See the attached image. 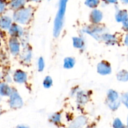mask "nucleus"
Listing matches in <instances>:
<instances>
[{
  "label": "nucleus",
  "instance_id": "8",
  "mask_svg": "<svg viewBox=\"0 0 128 128\" xmlns=\"http://www.w3.org/2000/svg\"><path fill=\"white\" fill-rule=\"evenodd\" d=\"M8 31L10 35L13 38L20 37V36H22V32H23L22 28L20 26L16 24H11Z\"/></svg>",
  "mask_w": 128,
  "mask_h": 128
},
{
  "label": "nucleus",
  "instance_id": "23",
  "mask_svg": "<svg viewBox=\"0 0 128 128\" xmlns=\"http://www.w3.org/2000/svg\"><path fill=\"white\" fill-rule=\"evenodd\" d=\"M85 3L90 8H96L100 3V0H86Z\"/></svg>",
  "mask_w": 128,
  "mask_h": 128
},
{
  "label": "nucleus",
  "instance_id": "31",
  "mask_svg": "<svg viewBox=\"0 0 128 128\" xmlns=\"http://www.w3.org/2000/svg\"><path fill=\"white\" fill-rule=\"evenodd\" d=\"M17 128H30L28 126L24 124H21L19 125V126H17Z\"/></svg>",
  "mask_w": 128,
  "mask_h": 128
},
{
  "label": "nucleus",
  "instance_id": "2",
  "mask_svg": "<svg viewBox=\"0 0 128 128\" xmlns=\"http://www.w3.org/2000/svg\"><path fill=\"white\" fill-rule=\"evenodd\" d=\"M32 16V10L30 8L20 9L13 14V20L20 24H26Z\"/></svg>",
  "mask_w": 128,
  "mask_h": 128
},
{
  "label": "nucleus",
  "instance_id": "18",
  "mask_svg": "<svg viewBox=\"0 0 128 128\" xmlns=\"http://www.w3.org/2000/svg\"><path fill=\"white\" fill-rule=\"evenodd\" d=\"M73 45L76 48H82L84 45V41L82 38L75 37L73 38Z\"/></svg>",
  "mask_w": 128,
  "mask_h": 128
},
{
  "label": "nucleus",
  "instance_id": "29",
  "mask_svg": "<svg viewBox=\"0 0 128 128\" xmlns=\"http://www.w3.org/2000/svg\"><path fill=\"white\" fill-rule=\"evenodd\" d=\"M105 2H108V3H116L118 0H104Z\"/></svg>",
  "mask_w": 128,
  "mask_h": 128
},
{
  "label": "nucleus",
  "instance_id": "27",
  "mask_svg": "<svg viewBox=\"0 0 128 128\" xmlns=\"http://www.w3.org/2000/svg\"><path fill=\"white\" fill-rule=\"evenodd\" d=\"M5 7H6L5 4L1 0H0V14L2 13V12L4 11Z\"/></svg>",
  "mask_w": 128,
  "mask_h": 128
},
{
  "label": "nucleus",
  "instance_id": "24",
  "mask_svg": "<svg viewBox=\"0 0 128 128\" xmlns=\"http://www.w3.org/2000/svg\"><path fill=\"white\" fill-rule=\"evenodd\" d=\"M52 79L50 76H47L45 78L44 80L43 81V86H44L46 88H50L51 86H52Z\"/></svg>",
  "mask_w": 128,
  "mask_h": 128
},
{
  "label": "nucleus",
  "instance_id": "30",
  "mask_svg": "<svg viewBox=\"0 0 128 128\" xmlns=\"http://www.w3.org/2000/svg\"><path fill=\"white\" fill-rule=\"evenodd\" d=\"M124 43L126 46H128V34L126 35L125 36V39H124Z\"/></svg>",
  "mask_w": 128,
  "mask_h": 128
},
{
  "label": "nucleus",
  "instance_id": "35",
  "mask_svg": "<svg viewBox=\"0 0 128 128\" xmlns=\"http://www.w3.org/2000/svg\"><path fill=\"white\" fill-rule=\"evenodd\" d=\"M127 124H128V120H127Z\"/></svg>",
  "mask_w": 128,
  "mask_h": 128
},
{
  "label": "nucleus",
  "instance_id": "26",
  "mask_svg": "<svg viewBox=\"0 0 128 128\" xmlns=\"http://www.w3.org/2000/svg\"><path fill=\"white\" fill-rule=\"evenodd\" d=\"M121 101L123 102L124 104L128 108V92L122 95V98H121Z\"/></svg>",
  "mask_w": 128,
  "mask_h": 128
},
{
  "label": "nucleus",
  "instance_id": "34",
  "mask_svg": "<svg viewBox=\"0 0 128 128\" xmlns=\"http://www.w3.org/2000/svg\"><path fill=\"white\" fill-rule=\"evenodd\" d=\"M30 1H40V0H30Z\"/></svg>",
  "mask_w": 128,
  "mask_h": 128
},
{
  "label": "nucleus",
  "instance_id": "6",
  "mask_svg": "<svg viewBox=\"0 0 128 128\" xmlns=\"http://www.w3.org/2000/svg\"><path fill=\"white\" fill-rule=\"evenodd\" d=\"M87 122V119L84 116H80L74 120L68 128H81L85 126Z\"/></svg>",
  "mask_w": 128,
  "mask_h": 128
},
{
  "label": "nucleus",
  "instance_id": "1",
  "mask_svg": "<svg viewBox=\"0 0 128 128\" xmlns=\"http://www.w3.org/2000/svg\"><path fill=\"white\" fill-rule=\"evenodd\" d=\"M67 2L68 0H60V1L58 11L55 19L54 26V35L56 37L60 35L63 26L64 18Z\"/></svg>",
  "mask_w": 128,
  "mask_h": 128
},
{
  "label": "nucleus",
  "instance_id": "36",
  "mask_svg": "<svg viewBox=\"0 0 128 128\" xmlns=\"http://www.w3.org/2000/svg\"><path fill=\"white\" fill-rule=\"evenodd\" d=\"M1 96H0V102H1Z\"/></svg>",
  "mask_w": 128,
  "mask_h": 128
},
{
  "label": "nucleus",
  "instance_id": "19",
  "mask_svg": "<svg viewBox=\"0 0 128 128\" xmlns=\"http://www.w3.org/2000/svg\"><path fill=\"white\" fill-rule=\"evenodd\" d=\"M50 121L52 123L55 124H58L61 122V115L59 113L53 114L50 116Z\"/></svg>",
  "mask_w": 128,
  "mask_h": 128
},
{
  "label": "nucleus",
  "instance_id": "10",
  "mask_svg": "<svg viewBox=\"0 0 128 128\" xmlns=\"http://www.w3.org/2000/svg\"><path fill=\"white\" fill-rule=\"evenodd\" d=\"M12 90L6 82H0V96H10Z\"/></svg>",
  "mask_w": 128,
  "mask_h": 128
},
{
  "label": "nucleus",
  "instance_id": "12",
  "mask_svg": "<svg viewBox=\"0 0 128 128\" xmlns=\"http://www.w3.org/2000/svg\"><path fill=\"white\" fill-rule=\"evenodd\" d=\"M101 39L104 41L106 43H107L108 44L110 45H113L117 41V39L113 35H111L110 34H103L101 36Z\"/></svg>",
  "mask_w": 128,
  "mask_h": 128
},
{
  "label": "nucleus",
  "instance_id": "33",
  "mask_svg": "<svg viewBox=\"0 0 128 128\" xmlns=\"http://www.w3.org/2000/svg\"><path fill=\"white\" fill-rule=\"evenodd\" d=\"M1 78H2V74H1V72H0V81H1Z\"/></svg>",
  "mask_w": 128,
  "mask_h": 128
},
{
  "label": "nucleus",
  "instance_id": "11",
  "mask_svg": "<svg viewBox=\"0 0 128 128\" xmlns=\"http://www.w3.org/2000/svg\"><path fill=\"white\" fill-rule=\"evenodd\" d=\"M102 18V14L100 11L94 10L92 11L90 15V20L93 23H98Z\"/></svg>",
  "mask_w": 128,
  "mask_h": 128
},
{
  "label": "nucleus",
  "instance_id": "22",
  "mask_svg": "<svg viewBox=\"0 0 128 128\" xmlns=\"http://www.w3.org/2000/svg\"><path fill=\"white\" fill-rule=\"evenodd\" d=\"M112 126H113V128H125L126 127L119 118L115 119L112 124Z\"/></svg>",
  "mask_w": 128,
  "mask_h": 128
},
{
  "label": "nucleus",
  "instance_id": "38",
  "mask_svg": "<svg viewBox=\"0 0 128 128\" xmlns=\"http://www.w3.org/2000/svg\"><path fill=\"white\" fill-rule=\"evenodd\" d=\"M125 128H128V126H127V127H125Z\"/></svg>",
  "mask_w": 128,
  "mask_h": 128
},
{
  "label": "nucleus",
  "instance_id": "7",
  "mask_svg": "<svg viewBox=\"0 0 128 128\" xmlns=\"http://www.w3.org/2000/svg\"><path fill=\"white\" fill-rule=\"evenodd\" d=\"M11 19L8 16H0V28L4 30H8L11 26Z\"/></svg>",
  "mask_w": 128,
  "mask_h": 128
},
{
  "label": "nucleus",
  "instance_id": "21",
  "mask_svg": "<svg viewBox=\"0 0 128 128\" xmlns=\"http://www.w3.org/2000/svg\"><path fill=\"white\" fill-rule=\"evenodd\" d=\"M31 50H29V49H27L26 50H25L24 51H23V53L22 54V60L25 61H30V59H31Z\"/></svg>",
  "mask_w": 128,
  "mask_h": 128
},
{
  "label": "nucleus",
  "instance_id": "15",
  "mask_svg": "<svg viewBox=\"0 0 128 128\" xmlns=\"http://www.w3.org/2000/svg\"><path fill=\"white\" fill-rule=\"evenodd\" d=\"M26 0H11L10 2V6L14 10L21 8L24 5Z\"/></svg>",
  "mask_w": 128,
  "mask_h": 128
},
{
  "label": "nucleus",
  "instance_id": "20",
  "mask_svg": "<svg viewBox=\"0 0 128 128\" xmlns=\"http://www.w3.org/2000/svg\"><path fill=\"white\" fill-rule=\"evenodd\" d=\"M77 99L80 103L84 104L88 101V96L84 92H80L78 94Z\"/></svg>",
  "mask_w": 128,
  "mask_h": 128
},
{
  "label": "nucleus",
  "instance_id": "9",
  "mask_svg": "<svg viewBox=\"0 0 128 128\" xmlns=\"http://www.w3.org/2000/svg\"><path fill=\"white\" fill-rule=\"evenodd\" d=\"M13 80L15 82L18 83H23L27 80V75L21 70H17L13 75Z\"/></svg>",
  "mask_w": 128,
  "mask_h": 128
},
{
  "label": "nucleus",
  "instance_id": "3",
  "mask_svg": "<svg viewBox=\"0 0 128 128\" xmlns=\"http://www.w3.org/2000/svg\"><path fill=\"white\" fill-rule=\"evenodd\" d=\"M22 104L23 102L19 94L15 90H12L9 100V104L11 108L13 109L20 108L22 106Z\"/></svg>",
  "mask_w": 128,
  "mask_h": 128
},
{
  "label": "nucleus",
  "instance_id": "14",
  "mask_svg": "<svg viewBox=\"0 0 128 128\" xmlns=\"http://www.w3.org/2000/svg\"><path fill=\"white\" fill-rule=\"evenodd\" d=\"M108 102H116L119 101V94L116 91L111 90L108 92Z\"/></svg>",
  "mask_w": 128,
  "mask_h": 128
},
{
  "label": "nucleus",
  "instance_id": "32",
  "mask_svg": "<svg viewBox=\"0 0 128 128\" xmlns=\"http://www.w3.org/2000/svg\"><path fill=\"white\" fill-rule=\"evenodd\" d=\"M122 2L124 4H128V0H121Z\"/></svg>",
  "mask_w": 128,
  "mask_h": 128
},
{
  "label": "nucleus",
  "instance_id": "13",
  "mask_svg": "<svg viewBox=\"0 0 128 128\" xmlns=\"http://www.w3.org/2000/svg\"><path fill=\"white\" fill-rule=\"evenodd\" d=\"M128 17V14L126 10H120L116 14V19L118 22H124Z\"/></svg>",
  "mask_w": 128,
  "mask_h": 128
},
{
  "label": "nucleus",
  "instance_id": "17",
  "mask_svg": "<svg viewBox=\"0 0 128 128\" xmlns=\"http://www.w3.org/2000/svg\"><path fill=\"white\" fill-rule=\"evenodd\" d=\"M74 59L72 58H66L64 61V67L66 69L72 68L74 66Z\"/></svg>",
  "mask_w": 128,
  "mask_h": 128
},
{
  "label": "nucleus",
  "instance_id": "4",
  "mask_svg": "<svg viewBox=\"0 0 128 128\" xmlns=\"http://www.w3.org/2000/svg\"><path fill=\"white\" fill-rule=\"evenodd\" d=\"M98 72L102 75H107L111 72L110 64L106 61H102L98 65Z\"/></svg>",
  "mask_w": 128,
  "mask_h": 128
},
{
  "label": "nucleus",
  "instance_id": "28",
  "mask_svg": "<svg viewBox=\"0 0 128 128\" xmlns=\"http://www.w3.org/2000/svg\"><path fill=\"white\" fill-rule=\"evenodd\" d=\"M122 24H123L124 29L126 31H128V17L124 22H122Z\"/></svg>",
  "mask_w": 128,
  "mask_h": 128
},
{
  "label": "nucleus",
  "instance_id": "5",
  "mask_svg": "<svg viewBox=\"0 0 128 128\" xmlns=\"http://www.w3.org/2000/svg\"><path fill=\"white\" fill-rule=\"evenodd\" d=\"M9 48L13 55H16L20 52V42L16 38L12 37L9 41Z\"/></svg>",
  "mask_w": 128,
  "mask_h": 128
},
{
  "label": "nucleus",
  "instance_id": "16",
  "mask_svg": "<svg viewBox=\"0 0 128 128\" xmlns=\"http://www.w3.org/2000/svg\"><path fill=\"white\" fill-rule=\"evenodd\" d=\"M117 78L119 81L126 82L128 81V72L126 70L120 71L117 74Z\"/></svg>",
  "mask_w": 128,
  "mask_h": 128
},
{
  "label": "nucleus",
  "instance_id": "25",
  "mask_svg": "<svg viewBox=\"0 0 128 128\" xmlns=\"http://www.w3.org/2000/svg\"><path fill=\"white\" fill-rule=\"evenodd\" d=\"M44 68V61L42 58H40L38 60V70L42 71Z\"/></svg>",
  "mask_w": 128,
  "mask_h": 128
},
{
  "label": "nucleus",
  "instance_id": "37",
  "mask_svg": "<svg viewBox=\"0 0 128 128\" xmlns=\"http://www.w3.org/2000/svg\"><path fill=\"white\" fill-rule=\"evenodd\" d=\"M0 44H1V38H0Z\"/></svg>",
  "mask_w": 128,
  "mask_h": 128
}]
</instances>
